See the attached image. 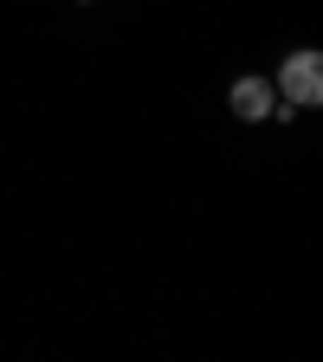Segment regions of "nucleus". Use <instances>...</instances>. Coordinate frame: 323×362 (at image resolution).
<instances>
[{"instance_id": "f257e3e1", "label": "nucleus", "mask_w": 323, "mask_h": 362, "mask_svg": "<svg viewBox=\"0 0 323 362\" xmlns=\"http://www.w3.org/2000/svg\"><path fill=\"white\" fill-rule=\"evenodd\" d=\"M271 90H278V104H298V110L323 104V52H317V45L291 52V59L278 65V78H271Z\"/></svg>"}, {"instance_id": "f03ea898", "label": "nucleus", "mask_w": 323, "mask_h": 362, "mask_svg": "<svg viewBox=\"0 0 323 362\" xmlns=\"http://www.w3.org/2000/svg\"><path fill=\"white\" fill-rule=\"evenodd\" d=\"M226 110H233L240 123H265L271 110H278V90H271V78H233V90H226Z\"/></svg>"}, {"instance_id": "7ed1b4c3", "label": "nucleus", "mask_w": 323, "mask_h": 362, "mask_svg": "<svg viewBox=\"0 0 323 362\" xmlns=\"http://www.w3.org/2000/svg\"><path fill=\"white\" fill-rule=\"evenodd\" d=\"M84 7H90V0H84Z\"/></svg>"}]
</instances>
